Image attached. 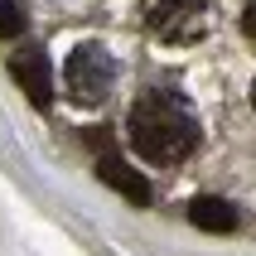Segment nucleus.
<instances>
[{
	"label": "nucleus",
	"instance_id": "f257e3e1",
	"mask_svg": "<svg viewBox=\"0 0 256 256\" xmlns=\"http://www.w3.org/2000/svg\"><path fill=\"white\" fill-rule=\"evenodd\" d=\"M130 145L140 150L150 164H179L198 150V116L188 112L184 97L174 92H140L130 106Z\"/></svg>",
	"mask_w": 256,
	"mask_h": 256
},
{
	"label": "nucleus",
	"instance_id": "f03ea898",
	"mask_svg": "<svg viewBox=\"0 0 256 256\" xmlns=\"http://www.w3.org/2000/svg\"><path fill=\"white\" fill-rule=\"evenodd\" d=\"M145 24L164 44H194L208 29V0H145Z\"/></svg>",
	"mask_w": 256,
	"mask_h": 256
},
{
	"label": "nucleus",
	"instance_id": "7ed1b4c3",
	"mask_svg": "<svg viewBox=\"0 0 256 256\" xmlns=\"http://www.w3.org/2000/svg\"><path fill=\"white\" fill-rule=\"evenodd\" d=\"M112 78H116V63L106 58L102 44H78V48H72V58H68V92L82 102V106L106 102Z\"/></svg>",
	"mask_w": 256,
	"mask_h": 256
},
{
	"label": "nucleus",
	"instance_id": "20e7f679",
	"mask_svg": "<svg viewBox=\"0 0 256 256\" xmlns=\"http://www.w3.org/2000/svg\"><path fill=\"white\" fill-rule=\"evenodd\" d=\"M10 72H14V82L24 87V97L34 102V106H48V102H54V72H48V58H44L39 48L14 54L10 58Z\"/></svg>",
	"mask_w": 256,
	"mask_h": 256
},
{
	"label": "nucleus",
	"instance_id": "39448f33",
	"mask_svg": "<svg viewBox=\"0 0 256 256\" xmlns=\"http://www.w3.org/2000/svg\"><path fill=\"white\" fill-rule=\"evenodd\" d=\"M97 174H102V184H112L116 194H121V198L140 203V208L150 203V184H145V179H140L136 170H130V164H126L121 155H102V160H97Z\"/></svg>",
	"mask_w": 256,
	"mask_h": 256
},
{
	"label": "nucleus",
	"instance_id": "423d86ee",
	"mask_svg": "<svg viewBox=\"0 0 256 256\" xmlns=\"http://www.w3.org/2000/svg\"><path fill=\"white\" fill-rule=\"evenodd\" d=\"M188 218H194V228L203 232H232L237 228V208L228 198H194L188 203Z\"/></svg>",
	"mask_w": 256,
	"mask_h": 256
},
{
	"label": "nucleus",
	"instance_id": "0eeeda50",
	"mask_svg": "<svg viewBox=\"0 0 256 256\" xmlns=\"http://www.w3.org/2000/svg\"><path fill=\"white\" fill-rule=\"evenodd\" d=\"M24 29V5L20 0H0V39H10Z\"/></svg>",
	"mask_w": 256,
	"mask_h": 256
},
{
	"label": "nucleus",
	"instance_id": "6e6552de",
	"mask_svg": "<svg viewBox=\"0 0 256 256\" xmlns=\"http://www.w3.org/2000/svg\"><path fill=\"white\" fill-rule=\"evenodd\" d=\"M242 34H246V39H256V5H246V10H242Z\"/></svg>",
	"mask_w": 256,
	"mask_h": 256
},
{
	"label": "nucleus",
	"instance_id": "1a4fd4ad",
	"mask_svg": "<svg viewBox=\"0 0 256 256\" xmlns=\"http://www.w3.org/2000/svg\"><path fill=\"white\" fill-rule=\"evenodd\" d=\"M252 106H256V82H252Z\"/></svg>",
	"mask_w": 256,
	"mask_h": 256
}]
</instances>
